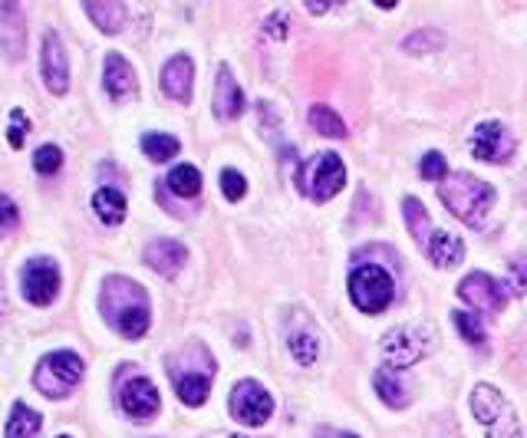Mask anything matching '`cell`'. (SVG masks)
<instances>
[{
  "label": "cell",
  "mask_w": 527,
  "mask_h": 438,
  "mask_svg": "<svg viewBox=\"0 0 527 438\" xmlns=\"http://www.w3.org/2000/svg\"><path fill=\"white\" fill-rule=\"evenodd\" d=\"M40 66H44L46 89L56 93V96H63L66 89H70V60H66L63 40H60V33L56 30H50L44 36V56H40Z\"/></svg>",
  "instance_id": "obj_12"
},
{
  "label": "cell",
  "mask_w": 527,
  "mask_h": 438,
  "mask_svg": "<svg viewBox=\"0 0 527 438\" xmlns=\"http://www.w3.org/2000/svg\"><path fill=\"white\" fill-rule=\"evenodd\" d=\"M419 172H422V178H429V182H445V178H449V162H445L441 152H429L422 158Z\"/></svg>",
  "instance_id": "obj_32"
},
{
  "label": "cell",
  "mask_w": 527,
  "mask_h": 438,
  "mask_svg": "<svg viewBox=\"0 0 527 438\" xmlns=\"http://www.w3.org/2000/svg\"><path fill=\"white\" fill-rule=\"evenodd\" d=\"M221 191H225L227 201H241V198H244V191H248V182H244V175H241V172H235V168H225V172H221Z\"/></svg>",
  "instance_id": "obj_33"
},
{
  "label": "cell",
  "mask_w": 527,
  "mask_h": 438,
  "mask_svg": "<svg viewBox=\"0 0 527 438\" xmlns=\"http://www.w3.org/2000/svg\"><path fill=\"white\" fill-rule=\"evenodd\" d=\"M119 406H122V412L132 418H139V422H145V418H152L155 412H159L161 399H159V389L149 383V379H129V383L122 385V393H119Z\"/></svg>",
  "instance_id": "obj_13"
},
{
  "label": "cell",
  "mask_w": 527,
  "mask_h": 438,
  "mask_svg": "<svg viewBox=\"0 0 527 438\" xmlns=\"http://www.w3.org/2000/svg\"><path fill=\"white\" fill-rule=\"evenodd\" d=\"M287 343H291V356L301 362V366H313L317 356H320V333H317L310 323H307V327H293Z\"/></svg>",
  "instance_id": "obj_20"
},
{
  "label": "cell",
  "mask_w": 527,
  "mask_h": 438,
  "mask_svg": "<svg viewBox=\"0 0 527 438\" xmlns=\"http://www.w3.org/2000/svg\"><path fill=\"white\" fill-rule=\"evenodd\" d=\"M63 438H66V435H63Z\"/></svg>",
  "instance_id": "obj_38"
},
{
  "label": "cell",
  "mask_w": 527,
  "mask_h": 438,
  "mask_svg": "<svg viewBox=\"0 0 527 438\" xmlns=\"http://www.w3.org/2000/svg\"><path fill=\"white\" fill-rule=\"evenodd\" d=\"M83 360L76 356V353L63 350V353H54V356H46L40 366H37V389L50 399H63L70 395L79 379H83Z\"/></svg>",
  "instance_id": "obj_6"
},
{
  "label": "cell",
  "mask_w": 527,
  "mask_h": 438,
  "mask_svg": "<svg viewBox=\"0 0 527 438\" xmlns=\"http://www.w3.org/2000/svg\"><path fill=\"white\" fill-rule=\"evenodd\" d=\"M17 221H21V211H17V205H13L7 195H0V234L4 231L17 228Z\"/></svg>",
  "instance_id": "obj_35"
},
{
  "label": "cell",
  "mask_w": 527,
  "mask_h": 438,
  "mask_svg": "<svg viewBox=\"0 0 527 438\" xmlns=\"http://www.w3.org/2000/svg\"><path fill=\"white\" fill-rule=\"evenodd\" d=\"M452 320H455V327H458V333L465 337V343H472V346H482V343H484L482 320L474 317V313H462V310H455Z\"/></svg>",
  "instance_id": "obj_30"
},
{
  "label": "cell",
  "mask_w": 527,
  "mask_h": 438,
  "mask_svg": "<svg viewBox=\"0 0 527 438\" xmlns=\"http://www.w3.org/2000/svg\"><path fill=\"white\" fill-rule=\"evenodd\" d=\"M27 132H30V122H27V116H23L21 110L11 112V145L13 149H21L23 139H27Z\"/></svg>",
  "instance_id": "obj_34"
},
{
  "label": "cell",
  "mask_w": 527,
  "mask_h": 438,
  "mask_svg": "<svg viewBox=\"0 0 527 438\" xmlns=\"http://www.w3.org/2000/svg\"><path fill=\"white\" fill-rule=\"evenodd\" d=\"M340 438H359V435H350V432H343V435H340Z\"/></svg>",
  "instance_id": "obj_36"
},
{
  "label": "cell",
  "mask_w": 527,
  "mask_h": 438,
  "mask_svg": "<svg viewBox=\"0 0 527 438\" xmlns=\"http://www.w3.org/2000/svg\"><path fill=\"white\" fill-rule=\"evenodd\" d=\"M178 139L175 135H165V132H149L145 139H142V152L149 155L152 162H169V158H175L178 155Z\"/></svg>",
  "instance_id": "obj_27"
},
{
  "label": "cell",
  "mask_w": 527,
  "mask_h": 438,
  "mask_svg": "<svg viewBox=\"0 0 527 438\" xmlns=\"http://www.w3.org/2000/svg\"><path fill=\"white\" fill-rule=\"evenodd\" d=\"M402 215H406V224H409L416 244H419L422 251H425L429 238L435 234V231H432V221H429V211L422 208L419 198H406V201H402Z\"/></svg>",
  "instance_id": "obj_24"
},
{
  "label": "cell",
  "mask_w": 527,
  "mask_h": 438,
  "mask_svg": "<svg viewBox=\"0 0 527 438\" xmlns=\"http://www.w3.org/2000/svg\"><path fill=\"white\" fill-rule=\"evenodd\" d=\"M310 126L320 132V135H330V139H343L346 135L343 119H340L330 106H310Z\"/></svg>",
  "instance_id": "obj_28"
},
{
  "label": "cell",
  "mask_w": 527,
  "mask_h": 438,
  "mask_svg": "<svg viewBox=\"0 0 527 438\" xmlns=\"http://www.w3.org/2000/svg\"><path fill=\"white\" fill-rule=\"evenodd\" d=\"M373 385H376V393L383 395V402L392 409H402L409 406V393H406V383L399 379L389 366H383V369H376V376H373Z\"/></svg>",
  "instance_id": "obj_23"
},
{
  "label": "cell",
  "mask_w": 527,
  "mask_h": 438,
  "mask_svg": "<svg viewBox=\"0 0 527 438\" xmlns=\"http://www.w3.org/2000/svg\"><path fill=\"white\" fill-rule=\"evenodd\" d=\"M93 211L99 215L103 224H122L126 221V195L116 191V188H99L93 195Z\"/></svg>",
  "instance_id": "obj_22"
},
{
  "label": "cell",
  "mask_w": 527,
  "mask_h": 438,
  "mask_svg": "<svg viewBox=\"0 0 527 438\" xmlns=\"http://www.w3.org/2000/svg\"><path fill=\"white\" fill-rule=\"evenodd\" d=\"M60 165H63V152H60L56 145H40V149L33 152V168H37L40 175H54V172H60Z\"/></svg>",
  "instance_id": "obj_31"
},
{
  "label": "cell",
  "mask_w": 527,
  "mask_h": 438,
  "mask_svg": "<svg viewBox=\"0 0 527 438\" xmlns=\"http://www.w3.org/2000/svg\"><path fill=\"white\" fill-rule=\"evenodd\" d=\"M215 112L221 119H237L244 112V93L237 86V79L231 77V69L221 66L215 83Z\"/></svg>",
  "instance_id": "obj_18"
},
{
  "label": "cell",
  "mask_w": 527,
  "mask_h": 438,
  "mask_svg": "<svg viewBox=\"0 0 527 438\" xmlns=\"http://www.w3.org/2000/svg\"><path fill=\"white\" fill-rule=\"evenodd\" d=\"M439 198L441 205L458 221H465L468 228H482V221L488 218V211L495 205V188L482 178L468 175V172H455L439 185Z\"/></svg>",
  "instance_id": "obj_2"
},
{
  "label": "cell",
  "mask_w": 527,
  "mask_h": 438,
  "mask_svg": "<svg viewBox=\"0 0 527 438\" xmlns=\"http://www.w3.org/2000/svg\"><path fill=\"white\" fill-rule=\"evenodd\" d=\"M392 294H396V284L392 277L376 267V264H359L350 274V296L353 304L363 313H383V310L392 304Z\"/></svg>",
  "instance_id": "obj_5"
},
{
  "label": "cell",
  "mask_w": 527,
  "mask_h": 438,
  "mask_svg": "<svg viewBox=\"0 0 527 438\" xmlns=\"http://www.w3.org/2000/svg\"><path fill=\"white\" fill-rule=\"evenodd\" d=\"M505 287H507V290H511L515 296H524V294H527V251L515 254V257L507 261Z\"/></svg>",
  "instance_id": "obj_29"
},
{
  "label": "cell",
  "mask_w": 527,
  "mask_h": 438,
  "mask_svg": "<svg viewBox=\"0 0 527 438\" xmlns=\"http://www.w3.org/2000/svg\"><path fill=\"white\" fill-rule=\"evenodd\" d=\"M274 412V399L270 393L264 389L260 383L254 379H244V383L235 385V393H231V416L237 422H244V426H264Z\"/></svg>",
  "instance_id": "obj_8"
},
{
  "label": "cell",
  "mask_w": 527,
  "mask_h": 438,
  "mask_svg": "<svg viewBox=\"0 0 527 438\" xmlns=\"http://www.w3.org/2000/svg\"><path fill=\"white\" fill-rule=\"evenodd\" d=\"M472 412L482 422L484 435L488 438H524V428L517 422L515 406L507 402L505 395L498 393L495 385H474L472 393Z\"/></svg>",
  "instance_id": "obj_4"
},
{
  "label": "cell",
  "mask_w": 527,
  "mask_h": 438,
  "mask_svg": "<svg viewBox=\"0 0 527 438\" xmlns=\"http://www.w3.org/2000/svg\"><path fill=\"white\" fill-rule=\"evenodd\" d=\"M103 79H106V93L116 99V102H122V99H129L132 93H136V69L126 63V56L122 53H109L106 56Z\"/></svg>",
  "instance_id": "obj_17"
},
{
  "label": "cell",
  "mask_w": 527,
  "mask_h": 438,
  "mask_svg": "<svg viewBox=\"0 0 527 438\" xmlns=\"http://www.w3.org/2000/svg\"><path fill=\"white\" fill-rule=\"evenodd\" d=\"M185 261H188L185 244L172 241V238H159V241H152L145 247V264L161 277H175L185 267Z\"/></svg>",
  "instance_id": "obj_15"
},
{
  "label": "cell",
  "mask_w": 527,
  "mask_h": 438,
  "mask_svg": "<svg viewBox=\"0 0 527 438\" xmlns=\"http://www.w3.org/2000/svg\"><path fill=\"white\" fill-rule=\"evenodd\" d=\"M21 284H23V296H27L30 304L46 307V304H54L56 290H60V271H56L54 261L37 257V261H30L23 267Z\"/></svg>",
  "instance_id": "obj_9"
},
{
  "label": "cell",
  "mask_w": 527,
  "mask_h": 438,
  "mask_svg": "<svg viewBox=\"0 0 527 438\" xmlns=\"http://www.w3.org/2000/svg\"><path fill=\"white\" fill-rule=\"evenodd\" d=\"M86 13L103 33H119L126 23V7L119 0H86Z\"/></svg>",
  "instance_id": "obj_21"
},
{
  "label": "cell",
  "mask_w": 527,
  "mask_h": 438,
  "mask_svg": "<svg viewBox=\"0 0 527 438\" xmlns=\"http://www.w3.org/2000/svg\"><path fill=\"white\" fill-rule=\"evenodd\" d=\"M458 296H462L465 304H472L474 310H482V313H501L507 304V290H501L495 277L488 274H468L458 284Z\"/></svg>",
  "instance_id": "obj_10"
},
{
  "label": "cell",
  "mask_w": 527,
  "mask_h": 438,
  "mask_svg": "<svg viewBox=\"0 0 527 438\" xmlns=\"http://www.w3.org/2000/svg\"><path fill=\"white\" fill-rule=\"evenodd\" d=\"M472 152H474V158H482V162L501 165L511 158L515 142H511V135H507V129L501 122H482L472 135Z\"/></svg>",
  "instance_id": "obj_11"
},
{
  "label": "cell",
  "mask_w": 527,
  "mask_h": 438,
  "mask_svg": "<svg viewBox=\"0 0 527 438\" xmlns=\"http://www.w3.org/2000/svg\"><path fill=\"white\" fill-rule=\"evenodd\" d=\"M192 79H194V66L188 56H172L165 69H161V93L172 96L175 102H188L192 99Z\"/></svg>",
  "instance_id": "obj_16"
},
{
  "label": "cell",
  "mask_w": 527,
  "mask_h": 438,
  "mask_svg": "<svg viewBox=\"0 0 527 438\" xmlns=\"http://www.w3.org/2000/svg\"><path fill=\"white\" fill-rule=\"evenodd\" d=\"M346 185V165L340 155L323 152L313 155L310 162L303 165V191L313 201H330L333 195H340Z\"/></svg>",
  "instance_id": "obj_7"
},
{
  "label": "cell",
  "mask_w": 527,
  "mask_h": 438,
  "mask_svg": "<svg viewBox=\"0 0 527 438\" xmlns=\"http://www.w3.org/2000/svg\"><path fill=\"white\" fill-rule=\"evenodd\" d=\"M99 310L109 320V327H116L126 340H142L149 333V296L129 277H109L99 294Z\"/></svg>",
  "instance_id": "obj_1"
},
{
  "label": "cell",
  "mask_w": 527,
  "mask_h": 438,
  "mask_svg": "<svg viewBox=\"0 0 527 438\" xmlns=\"http://www.w3.org/2000/svg\"><path fill=\"white\" fill-rule=\"evenodd\" d=\"M231 438H244V435H231Z\"/></svg>",
  "instance_id": "obj_37"
},
{
  "label": "cell",
  "mask_w": 527,
  "mask_h": 438,
  "mask_svg": "<svg viewBox=\"0 0 527 438\" xmlns=\"http://www.w3.org/2000/svg\"><path fill=\"white\" fill-rule=\"evenodd\" d=\"M425 353V343L416 340L412 329H389L383 337V356H386L389 369H406L416 360H422Z\"/></svg>",
  "instance_id": "obj_14"
},
{
  "label": "cell",
  "mask_w": 527,
  "mask_h": 438,
  "mask_svg": "<svg viewBox=\"0 0 527 438\" xmlns=\"http://www.w3.org/2000/svg\"><path fill=\"white\" fill-rule=\"evenodd\" d=\"M169 373H172V383L178 389V399L185 406H202L211 393V379H215V360L205 346H185L178 356L169 360Z\"/></svg>",
  "instance_id": "obj_3"
},
{
  "label": "cell",
  "mask_w": 527,
  "mask_h": 438,
  "mask_svg": "<svg viewBox=\"0 0 527 438\" xmlns=\"http://www.w3.org/2000/svg\"><path fill=\"white\" fill-rule=\"evenodd\" d=\"M169 191L178 198H194L202 191V172L194 165H178L169 175Z\"/></svg>",
  "instance_id": "obj_26"
},
{
  "label": "cell",
  "mask_w": 527,
  "mask_h": 438,
  "mask_svg": "<svg viewBox=\"0 0 527 438\" xmlns=\"http://www.w3.org/2000/svg\"><path fill=\"white\" fill-rule=\"evenodd\" d=\"M37 435H40V416L30 406L17 402L11 412V422H7V438H37Z\"/></svg>",
  "instance_id": "obj_25"
},
{
  "label": "cell",
  "mask_w": 527,
  "mask_h": 438,
  "mask_svg": "<svg viewBox=\"0 0 527 438\" xmlns=\"http://www.w3.org/2000/svg\"><path fill=\"white\" fill-rule=\"evenodd\" d=\"M425 254H429V261L435 267H455V264H462L465 257V247L458 238H452L449 231H435L425 244Z\"/></svg>",
  "instance_id": "obj_19"
}]
</instances>
